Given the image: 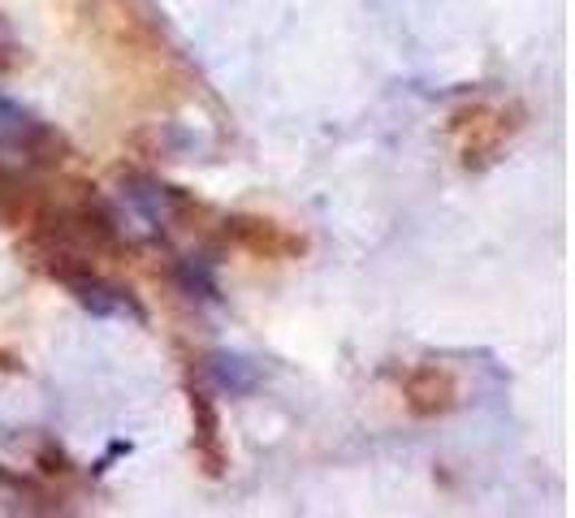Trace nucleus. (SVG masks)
<instances>
[{
  "label": "nucleus",
  "mask_w": 575,
  "mask_h": 518,
  "mask_svg": "<svg viewBox=\"0 0 575 518\" xmlns=\"http://www.w3.org/2000/svg\"><path fill=\"white\" fill-rule=\"evenodd\" d=\"M225 242H234L255 260H299L307 251V238L299 230H286L282 221H269V216H230Z\"/></svg>",
  "instance_id": "nucleus-4"
},
{
  "label": "nucleus",
  "mask_w": 575,
  "mask_h": 518,
  "mask_svg": "<svg viewBox=\"0 0 575 518\" xmlns=\"http://www.w3.org/2000/svg\"><path fill=\"white\" fill-rule=\"evenodd\" d=\"M70 290H74V298H79L82 307L91 312V316H139V307H134V298L125 294L122 285H113V281L95 277V268L91 273H79L74 281H65Z\"/></svg>",
  "instance_id": "nucleus-6"
},
{
  "label": "nucleus",
  "mask_w": 575,
  "mask_h": 518,
  "mask_svg": "<svg viewBox=\"0 0 575 518\" xmlns=\"http://www.w3.org/2000/svg\"><path fill=\"white\" fill-rule=\"evenodd\" d=\"M182 285H186L191 294L200 290V298H216V285H212V277H208L200 264H186V268H182Z\"/></svg>",
  "instance_id": "nucleus-8"
},
{
  "label": "nucleus",
  "mask_w": 575,
  "mask_h": 518,
  "mask_svg": "<svg viewBox=\"0 0 575 518\" xmlns=\"http://www.w3.org/2000/svg\"><path fill=\"white\" fill-rule=\"evenodd\" d=\"M399 394L415 419H442L458 406V376L446 363H415L403 376Z\"/></svg>",
  "instance_id": "nucleus-3"
},
{
  "label": "nucleus",
  "mask_w": 575,
  "mask_h": 518,
  "mask_svg": "<svg viewBox=\"0 0 575 518\" xmlns=\"http://www.w3.org/2000/svg\"><path fill=\"white\" fill-rule=\"evenodd\" d=\"M0 367H4V372H22V363L13 359V355H4V351H0Z\"/></svg>",
  "instance_id": "nucleus-10"
},
{
  "label": "nucleus",
  "mask_w": 575,
  "mask_h": 518,
  "mask_svg": "<svg viewBox=\"0 0 575 518\" xmlns=\"http://www.w3.org/2000/svg\"><path fill=\"white\" fill-rule=\"evenodd\" d=\"M524 113L515 104H472L454 118V148L463 169H490L497 152L519 134Z\"/></svg>",
  "instance_id": "nucleus-1"
},
{
  "label": "nucleus",
  "mask_w": 575,
  "mask_h": 518,
  "mask_svg": "<svg viewBox=\"0 0 575 518\" xmlns=\"http://www.w3.org/2000/svg\"><path fill=\"white\" fill-rule=\"evenodd\" d=\"M186 398H191V428H195V458H200V467H204L208 476H225V467H230V454H225V437H221V410H216V402L208 394L204 385H191L186 389Z\"/></svg>",
  "instance_id": "nucleus-5"
},
{
  "label": "nucleus",
  "mask_w": 575,
  "mask_h": 518,
  "mask_svg": "<svg viewBox=\"0 0 575 518\" xmlns=\"http://www.w3.org/2000/svg\"><path fill=\"white\" fill-rule=\"evenodd\" d=\"M208 380L221 389V394H230V398H243L251 394L255 385H260V367L243 355H230V351H216V355H208L204 363Z\"/></svg>",
  "instance_id": "nucleus-7"
},
{
  "label": "nucleus",
  "mask_w": 575,
  "mask_h": 518,
  "mask_svg": "<svg viewBox=\"0 0 575 518\" xmlns=\"http://www.w3.org/2000/svg\"><path fill=\"white\" fill-rule=\"evenodd\" d=\"M13 52H18V48H13V40H9V31L0 27V65H9V61H13Z\"/></svg>",
  "instance_id": "nucleus-9"
},
{
  "label": "nucleus",
  "mask_w": 575,
  "mask_h": 518,
  "mask_svg": "<svg viewBox=\"0 0 575 518\" xmlns=\"http://www.w3.org/2000/svg\"><path fill=\"white\" fill-rule=\"evenodd\" d=\"M0 152H18V156L31 160V164L52 169V164H61V160L70 156V143H65L61 130H52L48 121L27 113L18 100H9L0 91Z\"/></svg>",
  "instance_id": "nucleus-2"
}]
</instances>
